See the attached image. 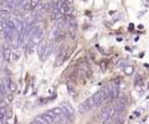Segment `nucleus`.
I'll return each instance as SVG.
<instances>
[{"instance_id": "obj_16", "label": "nucleus", "mask_w": 149, "mask_h": 124, "mask_svg": "<svg viewBox=\"0 0 149 124\" xmlns=\"http://www.w3.org/2000/svg\"><path fill=\"white\" fill-rule=\"evenodd\" d=\"M103 124H114L113 122H112V121H108V122H104Z\"/></svg>"}, {"instance_id": "obj_4", "label": "nucleus", "mask_w": 149, "mask_h": 124, "mask_svg": "<svg viewBox=\"0 0 149 124\" xmlns=\"http://www.w3.org/2000/svg\"><path fill=\"white\" fill-rule=\"evenodd\" d=\"M93 108H95L93 100H92V98H88L83 103L80 104V107H78V111H80V113H87V112H91Z\"/></svg>"}, {"instance_id": "obj_8", "label": "nucleus", "mask_w": 149, "mask_h": 124, "mask_svg": "<svg viewBox=\"0 0 149 124\" xmlns=\"http://www.w3.org/2000/svg\"><path fill=\"white\" fill-rule=\"evenodd\" d=\"M67 27H68V31H70L71 37L74 39V37H76V21H74L73 17H70V19H68Z\"/></svg>"}, {"instance_id": "obj_10", "label": "nucleus", "mask_w": 149, "mask_h": 124, "mask_svg": "<svg viewBox=\"0 0 149 124\" xmlns=\"http://www.w3.org/2000/svg\"><path fill=\"white\" fill-rule=\"evenodd\" d=\"M8 91V85L5 81H0V98H3L4 96L6 94Z\"/></svg>"}, {"instance_id": "obj_15", "label": "nucleus", "mask_w": 149, "mask_h": 124, "mask_svg": "<svg viewBox=\"0 0 149 124\" xmlns=\"http://www.w3.org/2000/svg\"><path fill=\"white\" fill-rule=\"evenodd\" d=\"M132 72H133V68L132 67H127V68H125V73H127V75H130Z\"/></svg>"}, {"instance_id": "obj_13", "label": "nucleus", "mask_w": 149, "mask_h": 124, "mask_svg": "<svg viewBox=\"0 0 149 124\" xmlns=\"http://www.w3.org/2000/svg\"><path fill=\"white\" fill-rule=\"evenodd\" d=\"M5 114H6V112H5V109H4L3 104H1L0 105V123H3L4 121H5Z\"/></svg>"}, {"instance_id": "obj_7", "label": "nucleus", "mask_w": 149, "mask_h": 124, "mask_svg": "<svg viewBox=\"0 0 149 124\" xmlns=\"http://www.w3.org/2000/svg\"><path fill=\"white\" fill-rule=\"evenodd\" d=\"M61 109H62V112H63L65 118H66L68 122H71L72 119H73V109L71 108V105H68V104H63Z\"/></svg>"}, {"instance_id": "obj_6", "label": "nucleus", "mask_w": 149, "mask_h": 124, "mask_svg": "<svg viewBox=\"0 0 149 124\" xmlns=\"http://www.w3.org/2000/svg\"><path fill=\"white\" fill-rule=\"evenodd\" d=\"M35 122H37L39 124H54V121L47 113H44V114H40L35 118Z\"/></svg>"}, {"instance_id": "obj_11", "label": "nucleus", "mask_w": 149, "mask_h": 124, "mask_svg": "<svg viewBox=\"0 0 149 124\" xmlns=\"http://www.w3.org/2000/svg\"><path fill=\"white\" fill-rule=\"evenodd\" d=\"M0 17H1L3 20H9L11 17V14L9 11V9H1L0 10Z\"/></svg>"}, {"instance_id": "obj_5", "label": "nucleus", "mask_w": 149, "mask_h": 124, "mask_svg": "<svg viewBox=\"0 0 149 124\" xmlns=\"http://www.w3.org/2000/svg\"><path fill=\"white\" fill-rule=\"evenodd\" d=\"M47 48H49V42H41L37 47V53H39L40 60H46V53H47Z\"/></svg>"}, {"instance_id": "obj_2", "label": "nucleus", "mask_w": 149, "mask_h": 124, "mask_svg": "<svg viewBox=\"0 0 149 124\" xmlns=\"http://www.w3.org/2000/svg\"><path fill=\"white\" fill-rule=\"evenodd\" d=\"M49 116L52 118L54 123H60V122H68L66 118L63 116V112L61 108H54V109H50V111L46 112Z\"/></svg>"}, {"instance_id": "obj_9", "label": "nucleus", "mask_w": 149, "mask_h": 124, "mask_svg": "<svg viewBox=\"0 0 149 124\" xmlns=\"http://www.w3.org/2000/svg\"><path fill=\"white\" fill-rule=\"evenodd\" d=\"M11 50L9 48V47H5L3 50V57H4V60H5V62H10V60H11Z\"/></svg>"}, {"instance_id": "obj_14", "label": "nucleus", "mask_w": 149, "mask_h": 124, "mask_svg": "<svg viewBox=\"0 0 149 124\" xmlns=\"http://www.w3.org/2000/svg\"><path fill=\"white\" fill-rule=\"evenodd\" d=\"M40 5V0H30V8L34 10Z\"/></svg>"}, {"instance_id": "obj_1", "label": "nucleus", "mask_w": 149, "mask_h": 124, "mask_svg": "<svg viewBox=\"0 0 149 124\" xmlns=\"http://www.w3.org/2000/svg\"><path fill=\"white\" fill-rule=\"evenodd\" d=\"M91 98H92V100H93V104H95V108H96V107H101V105L103 104L106 100L109 99L108 91H107V88L102 89V91H98L97 93L93 94Z\"/></svg>"}, {"instance_id": "obj_17", "label": "nucleus", "mask_w": 149, "mask_h": 124, "mask_svg": "<svg viewBox=\"0 0 149 124\" xmlns=\"http://www.w3.org/2000/svg\"><path fill=\"white\" fill-rule=\"evenodd\" d=\"M30 124H39V123H37V122H35V121H34V122H31Z\"/></svg>"}, {"instance_id": "obj_12", "label": "nucleus", "mask_w": 149, "mask_h": 124, "mask_svg": "<svg viewBox=\"0 0 149 124\" xmlns=\"http://www.w3.org/2000/svg\"><path fill=\"white\" fill-rule=\"evenodd\" d=\"M4 5H5L8 9H11V8H15V0H4Z\"/></svg>"}, {"instance_id": "obj_3", "label": "nucleus", "mask_w": 149, "mask_h": 124, "mask_svg": "<svg viewBox=\"0 0 149 124\" xmlns=\"http://www.w3.org/2000/svg\"><path fill=\"white\" fill-rule=\"evenodd\" d=\"M113 116H114V108L112 107V105H107V107H104V108L101 111V113H100V119L104 123V122L111 121V119L113 118Z\"/></svg>"}]
</instances>
